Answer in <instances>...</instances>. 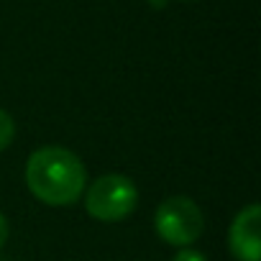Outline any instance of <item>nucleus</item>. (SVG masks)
Segmentation results:
<instances>
[{"label": "nucleus", "instance_id": "f257e3e1", "mask_svg": "<svg viewBox=\"0 0 261 261\" xmlns=\"http://www.w3.org/2000/svg\"><path fill=\"white\" fill-rule=\"evenodd\" d=\"M26 187L49 207H69L87 187V169L74 151L64 146H41L26 162Z\"/></svg>", "mask_w": 261, "mask_h": 261}, {"label": "nucleus", "instance_id": "f03ea898", "mask_svg": "<svg viewBox=\"0 0 261 261\" xmlns=\"http://www.w3.org/2000/svg\"><path fill=\"white\" fill-rule=\"evenodd\" d=\"M139 207V187L125 174H102L85 192V210L100 223H120Z\"/></svg>", "mask_w": 261, "mask_h": 261}, {"label": "nucleus", "instance_id": "7ed1b4c3", "mask_svg": "<svg viewBox=\"0 0 261 261\" xmlns=\"http://www.w3.org/2000/svg\"><path fill=\"white\" fill-rule=\"evenodd\" d=\"M154 230L156 236L177 248L192 246L205 230V215L200 205L187 195L167 197L154 213Z\"/></svg>", "mask_w": 261, "mask_h": 261}, {"label": "nucleus", "instance_id": "20e7f679", "mask_svg": "<svg viewBox=\"0 0 261 261\" xmlns=\"http://www.w3.org/2000/svg\"><path fill=\"white\" fill-rule=\"evenodd\" d=\"M228 248L236 261H261V207L246 205L228 228Z\"/></svg>", "mask_w": 261, "mask_h": 261}, {"label": "nucleus", "instance_id": "39448f33", "mask_svg": "<svg viewBox=\"0 0 261 261\" xmlns=\"http://www.w3.org/2000/svg\"><path fill=\"white\" fill-rule=\"evenodd\" d=\"M16 139V120L8 110L0 108V151H6Z\"/></svg>", "mask_w": 261, "mask_h": 261}, {"label": "nucleus", "instance_id": "423d86ee", "mask_svg": "<svg viewBox=\"0 0 261 261\" xmlns=\"http://www.w3.org/2000/svg\"><path fill=\"white\" fill-rule=\"evenodd\" d=\"M172 261H207V256L200 253V251H195V248H190V246H185V248H179L174 253Z\"/></svg>", "mask_w": 261, "mask_h": 261}, {"label": "nucleus", "instance_id": "0eeeda50", "mask_svg": "<svg viewBox=\"0 0 261 261\" xmlns=\"http://www.w3.org/2000/svg\"><path fill=\"white\" fill-rule=\"evenodd\" d=\"M8 236H11V225H8V218H6L3 213H0V248L6 246Z\"/></svg>", "mask_w": 261, "mask_h": 261}, {"label": "nucleus", "instance_id": "6e6552de", "mask_svg": "<svg viewBox=\"0 0 261 261\" xmlns=\"http://www.w3.org/2000/svg\"><path fill=\"white\" fill-rule=\"evenodd\" d=\"M151 6H154V8H164L167 0H151Z\"/></svg>", "mask_w": 261, "mask_h": 261}, {"label": "nucleus", "instance_id": "1a4fd4ad", "mask_svg": "<svg viewBox=\"0 0 261 261\" xmlns=\"http://www.w3.org/2000/svg\"><path fill=\"white\" fill-rule=\"evenodd\" d=\"M185 3H187V0H185Z\"/></svg>", "mask_w": 261, "mask_h": 261}]
</instances>
